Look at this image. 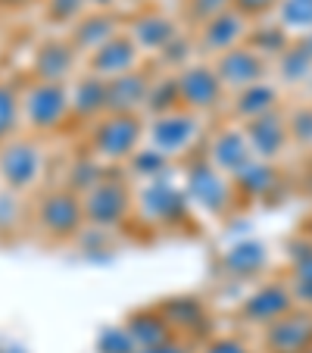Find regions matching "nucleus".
I'll use <instances>...</instances> for the list:
<instances>
[{
  "label": "nucleus",
  "mask_w": 312,
  "mask_h": 353,
  "mask_svg": "<svg viewBox=\"0 0 312 353\" xmlns=\"http://www.w3.org/2000/svg\"><path fill=\"white\" fill-rule=\"evenodd\" d=\"M44 13H47V19L54 22V26L72 28L75 22L87 13V3L85 0H44Z\"/></svg>",
  "instance_id": "473e14b6"
},
{
  "label": "nucleus",
  "mask_w": 312,
  "mask_h": 353,
  "mask_svg": "<svg viewBox=\"0 0 312 353\" xmlns=\"http://www.w3.org/2000/svg\"><path fill=\"white\" fill-rule=\"evenodd\" d=\"M197 353H259L247 332H213L197 344Z\"/></svg>",
  "instance_id": "c756f323"
},
{
  "label": "nucleus",
  "mask_w": 312,
  "mask_h": 353,
  "mask_svg": "<svg viewBox=\"0 0 312 353\" xmlns=\"http://www.w3.org/2000/svg\"><path fill=\"white\" fill-rule=\"evenodd\" d=\"M200 154L213 163L219 172H225L231 181L238 179V175H244L247 169L256 163V154H253V147H250V141H247L244 128L234 125V122H228V119L213 122V128H209V134H206V144H203Z\"/></svg>",
  "instance_id": "9b49d317"
},
{
  "label": "nucleus",
  "mask_w": 312,
  "mask_h": 353,
  "mask_svg": "<svg viewBox=\"0 0 312 353\" xmlns=\"http://www.w3.org/2000/svg\"><path fill=\"white\" fill-rule=\"evenodd\" d=\"M272 22L287 38H306L312 34V0H281L272 13Z\"/></svg>",
  "instance_id": "cd10ccee"
},
{
  "label": "nucleus",
  "mask_w": 312,
  "mask_h": 353,
  "mask_svg": "<svg viewBox=\"0 0 312 353\" xmlns=\"http://www.w3.org/2000/svg\"><path fill=\"white\" fill-rule=\"evenodd\" d=\"M156 307H160V313L166 316V322H169V328H172L175 338L187 341V344H194V347L216 332L213 310L206 307L200 297H194V294L166 297V300H160Z\"/></svg>",
  "instance_id": "4468645a"
},
{
  "label": "nucleus",
  "mask_w": 312,
  "mask_h": 353,
  "mask_svg": "<svg viewBox=\"0 0 312 353\" xmlns=\"http://www.w3.org/2000/svg\"><path fill=\"white\" fill-rule=\"evenodd\" d=\"M175 85H178V100L185 110L213 122L225 116L228 91L209 60H194L185 69H178L175 72Z\"/></svg>",
  "instance_id": "9d476101"
},
{
  "label": "nucleus",
  "mask_w": 312,
  "mask_h": 353,
  "mask_svg": "<svg viewBox=\"0 0 312 353\" xmlns=\"http://www.w3.org/2000/svg\"><path fill=\"white\" fill-rule=\"evenodd\" d=\"M144 116L107 113L85 128V154L94 157L103 169H125L128 160L144 147Z\"/></svg>",
  "instance_id": "20e7f679"
},
{
  "label": "nucleus",
  "mask_w": 312,
  "mask_h": 353,
  "mask_svg": "<svg viewBox=\"0 0 312 353\" xmlns=\"http://www.w3.org/2000/svg\"><path fill=\"white\" fill-rule=\"evenodd\" d=\"M122 328L128 332V338L134 341V347H153V344H163V341L175 338L172 328H169L166 316L160 313V307H144V310H132L122 322Z\"/></svg>",
  "instance_id": "bb28decb"
},
{
  "label": "nucleus",
  "mask_w": 312,
  "mask_h": 353,
  "mask_svg": "<svg viewBox=\"0 0 312 353\" xmlns=\"http://www.w3.org/2000/svg\"><path fill=\"white\" fill-rule=\"evenodd\" d=\"M87 10H107V13H122L125 0H85Z\"/></svg>",
  "instance_id": "e433bc0d"
},
{
  "label": "nucleus",
  "mask_w": 312,
  "mask_h": 353,
  "mask_svg": "<svg viewBox=\"0 0 312 353\" xmlns=\"http://www.w3.org/2000/svg\"><path fill=\"white\" fill-rule=\"evenodd\" d=\"M87 228L119 232L134 219V185L122 169H107L85 194H81Z\"/></svg>",
  "instance_id": "423d86ee"
},
{
  "label": "nucleus",
  "mask_w": 312,
  "mask_h": 353,
  "mask_svg": "<svg viewBox=\"0 0 312 353\" xmlns=\"http://www.w3.org/2000/svg\"><path fill=\"white\" fill-rule=\"evenodd\" d=\"M25 3H34V0H0V7H25Z\"/></svg>",
  "instance_id": "4c0bfd02"
},
{
  "label": "nucleus",
  "mask_w": 312,
  "mask_h": 353,
  "mask_svg": "<svg viewBox=\"0 0 312 353\" xmlns=\"http://www.w3.org/2000/svg\"><path fill=\"white\" fill-rule=\"evenodd\" d=\"M287 285L297 307L312 310V234H297L287 244Z\"/></svg>",
  "instance_id": "393cba45"
},
{
  "label": "nucleus",
  "mask_w": 312,
  "mask_h": 353,
  "mask_svg": "<svg viewBox=\"0 0 312 353\" xmlns=\"http://www.w3.org/2000/svg\"><path fill=\"white\" fill-rule=\"evenodd\" d=\"M125 32L132 34L134 44L144 50L147 63H153L185 32V26H181L178 16L166 13V10L156 7V3H144V7H138L134 13L125 16Z\"/></svg>",
  "instance_id": "f8f14e48"
},
{
  "label": "nucleus",
  "mask_w": 312,
  "mask_h": 353,
  "mask_svg": "<svg viewBox=\"0 0 312 353\" xmlns=\"http://www.w3.org/2000/svg\"><path fill=\"white\" fill-rule=\"evenodd\" d=\"M79 72H85V60L72 47V41L54 34L44 38L32 54V79L41 81H56V85H69Z\"/></svg>",
  "instance_id": "dca6fc26"
},
{
  "label": "nucleus",
  "mask_w": 312,
  "mask_h": 353,
  "mask_svg": "<svg viewBox=\"0 0 312 353\" xmlns=\"http://www.w3.org/2000/svg\"><path fill=\"white\" fill-rule=\"evenodd\" d=\"M284 103H287L284 88H281L275 79H266V81H259V85H250V88H244V91L231 94L225 103V116H222V119L234 122V125H247V122L262 119V116L281 110Z\"/></svg>",
  "instance_id": "6ab92c4d"
},
{
  "label": "nucleus",
  "mask_w": 312,
  "mask_h": 353,
  "mask_svg": "<svg viewBox=\"0 0 312 353\" xmlns=\"http://www.w3.org/2000/svg\"><path fill=\"white\" fill-rule=\"evenodd\" d=\"M259 353H309L312 350V310H291L278 322L253 334Z\"/></svg>",
  "instance_id": "2eb2a0df"
},
{
  "label": "nucleus",
  "mask_w": 312,
  "mask_h": 353,
  "mask_svg": "<svg viewBox=\"0 0 312 353\" xmlns=\"http://www.w3.org/2000/svg\"><path fill=\"white\" fill-rule=\"evenodd\" d=\"M269 247L262 241H253V238H244V241H234L231 247H225L219 254V269L228 281H259L269 275Z\"/></svg>",
  "instance_id": "412c9836"
},
{
  "label": "nucleus",
  "mask_w": 312,
  "mask_h": 353,
  "mask_svg": "<svg viewBox=\"0 0 312 353\" xmlns=\"http://www.w3.org/2000/svg\"><path fill=\"white\" fill-rule=\"evenodd\" d=\"M22 91V132L34 138H50L72 125V103H69V85L41 81L28 75L19 81Z\"/></svg>",
  "instance_id": "0eeeda50"
},
{
  "label": "nucleus",
  "mask_w": 312,
  "mask_h": 353,
  "mask_svg": "<svg viewBox=\"0 0 312 353\" xmlns=\"http://www.w3.org/2000/svg\"><path fill=\"white\" fill-rule=\"evenodd\" d=\"M209 128H213V119H203L185 107L160 116H147L144 147H150L153 154H160L172 166H181L203 150Z\"/></svg>",
  "instance_id": "f257e3e1"
},
{
  "label": "nucleus",
  "mask_w": 312,
  "mask_h": 353,
  "mask_svg": "<svg viewBox=\"0 0 312 353\" xmlns=\"http://www.w3.org/2000/svg\"><path fill=\"white\" fill-rule=\"evenodd\" d=\"M291 310H297V300H293L287 279L284 275H266V279L253 281L250 294L234 307V319H238V325H244L247 334H256L266 325L278 322L281 316H287Z\"/></svg>",
  "instance_id": "1a4fd4ad"
},
{
  "label": "nucleus",
  "mask_w": 312,
  "mask_h": 353,
  "mask_svg": "<svg viewBox=\"0 0 312 353\" xmlns=\"http://www.w3.org/2000/svg\"><path fill=\"white\" fill-rule=\"evenodd\" d=\"M150 81H153V66L119 75V79H110L107 81V113L144 116L147 97H150Z\"/></svg>",
  "instance_id": "5701e85b"
},
{
  "label": "nucleus",
  "mask_w": 312,
  "mask_h": 353,
  "mask_svg": "<svg viewBox=\"0 0 312 353\" xmlns=\"http://www.w3.org/2000/svg\"><path fill=\"white\" fill-rule=\"evenodd\" d=\"M47 175V144L34 134H16L0 144V188L16 197L34 194Z\"/></svg>",
  "instance_id": "6e6552de"
},
{
  "label": "nucleus",
  "mask_w": 312,
  "mask_h": 353,
  "mask_svg": "<svg viewBox=\"0 0 312 353\" xmlns=\"http://www.w3.org/2000/svg\"><path fill=\"white\" fill-rule=\"evenodd\" d=\"M281 185H284L281 163H262V160H256L244 175L234 179L240 203H269L281 191Z\"/></svg>",
  "instance_id": "a878e982"
},
{
  "label": "nucleus",
  "mask_w": 312,
  "mask_h": 353,
  "mask_svg": "<svg viewBox=\"0 0 312 353\" xmlns=\"http://www.w3.org/2000/svg\"><path fill=\"white\" fill-rule=\"evenodd\" d=\"M125 28V13H107V10H87L72 28H69L66 38L72 41V47L79 50L81 60L100 50V47L113 41L116 34Z\"/></svg>",
  "instance_id": "4be33fe9"
},
{
  "label": "nucleus",
  "mask_w": 312,
  "mask_h": 353,
  "mask_svg": "<svg viewBox=\"0 0 312 353\" xmlns=\"http://www.w3.org/2000/svg\"><path fill=\"white\" fill-rule=\"evenodd\" d=\"M250 28H253V22L247 19V16H240L234 7L225 10V13H219V16H213L209 22H203L200 28L191 32L194 47H197V57L200 60H216V57L228 54L234 47L247 44Z\"/></svg>",
  "instance_id": "ddd939ff"
},
{
  "label": "nucleus",
  "mask_w": 312,
  "mask_h": 353,
  "mask_svg": "<svg viewBox=\"0 0 312 353\" xmlns=\"http://www.w3.org/2000/svg\"><path fill=\"white\" fill-rule=\"evenodd\" d=\"M69 103H72V125H94L107 116V79L94 72H79L69 81Z\"/></svg>",
  "instance_id": "b1692460"
},
{
  "label": "nucleus",
  "mask_w": 312,
  "mask_h": 353,
  "mask_svg": "<svg viewBox=\"0 0 312 353\" xmlns=\"http://www.w3.org/2000/svg\"><path fill=\"white\" fill-rule=\"evenodd\" d=\"M134 350H138V347H134V341L128 338V332L122 328V322L107 328V332L97 338V353H134Z\"/></svg>",
  "instance_id": "72a5a7b5"
},
{
  "label": "nucleus",
  "mask_w": 312,
  "mask_h": 353,
  "mask_svg": "<svg viewBox=\"0 0 312 353\" xmlns=\"http://www.w3.org/2000/svg\"><path fill=\"white\" fill-rule=\"evenodd\" d=\"M209 63H213L216 75H219L222 85H225L228 97L250 85H259V81L272 79V63L262 54H256L250 44L234 47V50H228V54L216 57V60H209Z\"/></svg>",
  "instance_id": "f3484780"
},
{
  "label": "nucleus",
  "mask_w": 312,
  "mask_h": 353,
  "mask_svg": "<svg viewBox=\"0 0 312 353\" xmlns=\"http://www.w3.org/2000/svg\"><path fill=\"white\" fill-rule=\"evenodd\" d=\"M287 128L293 147H312V100L287 103Z\"/></svg>",
  "instance_id": "2f4dec72"
},
{
  "label": "nucleus",
  "mask_w": 312,
  "mask_h": 353,
  "mask_svg": "<svg viewBox=\"0 0 312 353\" xmlns=\"http://www.w3.org/2000/svg\"><path fill=\"white\" fill-rule=\"evenodd\" d=\"M172 175L134 185V219L144 228H153V232H185L187 225H194V210L187 203L181 179H172Z\"/></svg>",
  "instance_id": "7ed1b4c3"
},
{
  "label": "nucleus",
  "mask_w": 312,
  "mask_h": 353,
  "mask_svg": "<svg viewBox=\"0 0 312 353\" xmlns=\"http://www.w3.org/2000/svg\"><path fill=\"white\" fill-rule=\"evenodd\" d=\"M178 172H181V188H185V194H187V203H191L194 216L225 222L228 216L238 213L240 197H238L234 181L228 179L225 172H219L203 154L181 163Z\"/></svg>",
  "instance_id": "f03ea898"
},
{
  "label": "nucleus",
  "mask_w": 312,
  "mask_h": 353,
  "mask_svg": "<svg viewBox=\"0 0 312 353\" xmlns=\"http://www.w3.org/2000/svg\"><path fill=\"white\" fill-rule=\"evenodd\" d=\"M22 134V91L19 81L0 79V144Z\"/></svg>",
  "instance_id": "c85d7f7f"
},
{
  "label": "nucleus",
  "mask_w": 312,
  "mask_h": 353,
  "mask_svg": "<svg viewBox=\"0 0 312 353\" xmlns=\"http://www.w3.org/2000/svg\"><path fill=\"white\" fill-rule=\"evenodd\" d=\"M281 0H231V7L238 10L240 16H247L250 22H262L272 19V13L278 10Z\"/></svg>",
  "instance_id": "f704fd0d"
},
{
  "label": "nucleus",
  "mask_w": 312,
  "mask_h": 353,
  "mask_svg": "<svg viewBox=\"0 0 312 353\" xmlns=\"http://www.w3.org/2000/svg\"><path fill=\"white\" fill-rule=\"evenodd\" d=\"M134 353H197V347L181 341V338H169V341H163V344L141 347V350H134Z\"/></svg>",
  "instance_id": "c9c22d12"
},
{
  "label": "nucleus",
  "mask_w": 312,
  "mask_h": 353,
  "mask_svg": "<svg viewBox=\"0 0 312 353\" xmlns=\"http://www.w3.org/2000/svg\"><path fill=\"white\" fill-rule=\"evenodd\" d=\"M231 10V0H181V10H178V19L187 32L200 28L203 22H209L213 16L225 13Z\"/></svg>",
  "instance_id": "7c9ffc66"
},
{
  "label": "nucleus",
  "mask_w": 312,
  "mask_h": 353,
  "mask_svg": "<svg viewBox=\"0 0 312 353\" xmlns=\"http://www.w3.org/2000/svg\"><path fill=\"white\" fill-rule=\"evenodd\" d=\"M240 128H244L256 160L262 163H281L287 157V150L293 147L291 128H287V103L281 110H275V113L262 116V119H253Z\"/></svg>",
  "instance_id": "aec40b11"
},
{
  "label": "nucleus",
  "mask_w": 312,
  "mask_h": 353,
  "mask_svg": "<svg viewBox=\"0 0 312 353\" xmlns=\"http://www.w3.org/2000/svg\"><path fill=\"white\" fill-rule=\"evenodd\" d=\"M144 66H150V63H147L144 50L134 44V38L125 32V28L85 60L87 72L100 75V79H107V81L119 79V75H128V72H138V69H144Z\"/></svg>",
  "instance_id": "a211bd4d"
},
{
  "label": "nucleus",
  "mask_w": 312,
  "mask_h": 353,
  "mask_svg": "<svg viewBox=\"0 0 312 353\" xmlns=\"http://www.w3.org/2000/svg\"><path fill=\"white\" fill-rule=\"evenodd\" d=\"M32 228L44 244H72L87 228L81 194L69 191L66 185L44 188L32 207Z\"/></svg>",
  "instance_id": "39448f33"
}]
</instances>
